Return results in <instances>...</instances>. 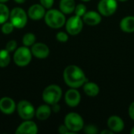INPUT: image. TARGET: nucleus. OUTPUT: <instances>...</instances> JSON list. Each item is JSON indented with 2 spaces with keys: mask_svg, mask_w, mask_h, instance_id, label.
Instances as JSON below:
<instances>
[{
  "mask_svg": "<svg viewBox=\"0 0 134 134\" xmlns=\"http://www.w3.org/2000/svg\"><path fill=\"white\" fill-rule=\"evenodd\" d=\"M10 63L9 52L5 49L0 50V68H5Z\"/></svg>",
  "mask_w": 134,
  "mask_h": 134,
  "instance_id": "21",
  "label": "nucleus"
},
{
  "mask_svg": "<svg viewBox=\"0 0 134 134\" xmlns=\"http://www.w3.org/2000/svg\"><path fill=\"white\" fill-rule=\"evenodd\" d=\"M56 38L58 42H66L68 40V35L66 32L64 31H60L57 34Z\"/></svg>",
  "mask_w": 134,
  "mask_h": 134,
  "instance_id": "27",
  "label": "nucleus"
},
{
  "mask_svg": "<svg viewBox=\"0 0 134 134\" xmlns=\"http://www.w3.org/2000/svg\"><path fill=\"white\" fill-rule=\"evenodd\" d=\"M10 22L16 28H23L27 21V15L26 12L20 7H15L9 13Z\"/></svg>",
  "mask_w": 134,
  "mask_h": 134,
  "instance_id": "6",
  "label": "nucleus"
},
{
  "mask_svg": "<svg viewBox=\"0 0 134 134\" xmlns=\"http://www.w3.org/2000/svg\"><path fill=\"white\" fill-rule=\"evenodd\" d=\"M53 107H52V111H54V112H58L59 111H60V105L57 103V104H53L52 105Z\"/></svg>",
  "mask_w": 134,
  "mask_h": 134,
  "instance_id": "32",
  "label": "nucleus"
},
{
  "mask_svg": "<svg viewBox=\"0 0 134 134\" xmlns=\"http://www.w3.org/2000/svg\"><path fill=\"white\" fill-rule=\"evenodd\" d=\"M74 12H75V14L76 16H80V17L82 18V16H83L85 15V13L87 12L86 5H84V4H82V3H80V4L76 5Z\"/></svg>",
  "mask_w": 134,
  "mask_h": 134,
  "instance_id": "24",
  "label": "nucleus"
},
{
  "mask_svg": "<svg viewBox=\"0 0 134 134\" xmlns=\"http://www.w3.org/2000/svg\"><path fill=\"white\" fill-rule=\"evenodd\" d=\"M64 82L71 88H79L87 82L84 71L76 65H68L63 74Z\"/></svg>",
  "mask_w": 134,
  "mask_h": 134,
  "instance_id": "1",
  "label": "nucleus"
},
{
  "mask_svg": "<svg viewBox=\"0 0 134 134\" xmlns=\"http://www.w3.org/2000/svg\"><path fill=\"white\" fill-rule=\"evenodd\" d=\"M129 115L131 118V119L134 121V101L130 104L129 107Z\"/></svg>",
  "mask_w": 134,
  "mask_h": 134,
  "instance_id": "31",
  "label": "nucleus"
},
{
  "mask_svg": "<svg viewBox=\"0 0 134 134\" xmlns=\"http://www.w3.org/2000/svg\"><path fill=\"white\" fill-rule=\"evenodd\" d=\"M35 39H36V37L33 33H27L24 35L22 42H23L24 46L28 47V46H31L35 44Z\"/></svg>",
  "mask_w": 134,
  "mask_h": 134,
  "instance_id": "23",
  "label": "nucleus"
},
{
  "mask_svg": "<svg viewBox=\"0 0 134 134\" xmlns=\"http://www.w3.org/2000/svg\"><path fill=\"white\" fill-rule=\"evenodd\" d=\"M118 8L117 0H100L97 9L98 12L103 16H110L113 15Z\"/></svg>",
  "mask_w": 134,
  "mask_h": 134,
  "instance_id": "9",
  "label": "nucleus"
},
{
  "mask_svg": "<svg viewBox=\"0 0 134 134\" xmlns=\"http://www.w3.org/2000/svg\"><path fill=\"white\" fill-rule=\"evenodd\" d=\"M108 127L114 133L122 132L125 128L124 121L118 115H112L108 119Z\"/></svg>",
  "mask_w": 134,
  "mask_h": 134,
  "instance_id": "11",
  "label": "nucleus"
},
{
  "mask_svg": "<svg viewBox=\"0 0 134 134\" xmlns=\"http://www.w3.org/2000/svg\"><path fill=\"white\" fill-rule=\"evenodd\" d=\"M38 133L37 125L30 120H26L22 122L16 129V134H36Z\"/></svg>",
  "mask_w": 134,
  "mask_h": 134,
  "instance_id": "13",
  "label": "nucleus"
},
{
  "mask_svg": "<svg viewBox=\"0 0 134 134\" xmlns=\"http://www.w3.org/2000/svg\"><path fill=\"white\" fill-rule=\"evenodd\" d=\"M46 8L43 7L41 4H34L32 5L27 11V16L33 20H41L45 16Z\"/></svg>",
  "mask_w": 134,
  "mask_h": 134,
  "instance_id": "14",
  "label": "nucleus"
},
{
  "mask_svg": "<svg viewBox=\"0 0 134 134\" xmlns=\"http://www.w3.org/2000/svg\"><path fill=\"white\" fill-rule=\"evenodd\" d=\"M31 53L38 59H45L49 54V47L42 42L35 43L31 46Z\"/></svg>",
  "mask_w": 134,
  "mask_h": 134,
  "instance_id": "12",
  "label": "nucleus"
},
{
  "mask_svg": "<svg viewBox=\"0 0 134 134\" xmlns=\"http://www.w3.org/2000/svg\"><path fill=\"white\" fill-rule=\"evenodd\" d=\"M130 133H131V134H134V126L131 129V131H130Z\"/></svg>",
  "mask_w": 134,
  "mask_h": 134,
  "instance_id": "35",
  "label": "nucleus"
},
{
  "mask_svg": "<svg viewBox=\"0 0 134 134\" xmlns=\"http://www.w3.org/2000/svg\"><path fill=\"white\" fill-rule=\"evenodd\" d=\"M84 132L87 134H97L98 133V129L94 125H87L83 128Z\"/></svg>",
  "mask_w": 134,
  "mask_h": 134,
  "instance_id": "26",
  "label": "nucleus"
},
{
  "mask_svg": "<svg viewBox=\"0 0 134 134\" xmlns=\"http://www.w3.org/2000/svg\"><path fill=\"white\" fill-rule=\"evenodd\" d=\"M45 22L51 28L57 29L62 27L66 23L64 13L57 9H49L45 14Z\"/></svg>",
  "mask_w": 134,
  "mask_h": 134,
  "instance_id": "2",
  "label": "nucleus"
},
{
  "mask_svg": "<svg viewBox=\"0 0 134 134\" xmlns=\"http://www.w3.org/2000/svg\"><path fill=\"white\" fill-rule=\"evenodd\" d=\"M83 91L88 97H94L99 94L100 87L97 83L87 81L83 85Z\"/></svg>",
  "mask_w": 134,
  "mask_h": 134,
  "instance_id": "18",
  "label": "nucleus"
},
{
  "mask_svg": "<svg viewBox=\"0 0 134 134\" xmlns=\"http://www.w3.org/2000/svg\"><path fill=\"white\" fill-rule=\"evenodd\" d=\"M14 26L11 22H5L2 27V32L5 35H9L13 32Z\"/></svg>",
  "mask_w": 134,
  "mask_h": 134,
  "instance_id": "25",
  "label": "nucleus"
},
{
  "mask_svg": "<svg viewBox=\"0 0 134 134\" xmlns=\"http://www.w3.org/2000/svg\"><path fill=\"white\" fill-rule=\"evenodd\" d=\"M31 51L27 46L19 47L13 54V61L19 67H25L31 60Z\"/></svg>",
  "mask_w": 134,
  "mask_h": 134,
  "instance_id": "5",
  "label": "nucleus"
},
{
  "mask_svg": "<svg viewBox=\"0 0 134 134\" xmlns=\"http://www.w3.org/2000/svg\"><path fill=\"white\" fill-rule=\"evenodd\" d=\"M82 2H89V1H90V0H82Z\"/></svg>",
  "mask_w": 134,
  "mask_h": 134,
  "instance_id": "38",
  "label": "nucleus"
},
{
  "mask_svg": "<svg viewBox=\"0 0 134 134\" xmlns=\"http://www.w3.org/2000/svg\"><path fill=\"white\" fill-rule=\"evenodd\" d=\"M7 1H9V0H0V2H1V3H4V2H7Z\"/></svg>",
  "mask_w": 134,
  "mask_h": 134,
  "instance_id": "36",
  "label": "nucleus"
},
{
  "mask_svg": "<svg viewBox=\"0 0 134 134\" xmlns=\"http://www.w3.org/2000/svg\"><path fill=\"white\" fill-rule=\"evenodd\" d=\"M100 133L101 134H113L114 133V132H112L111 130L108 129V130H104L101 131V132H100Z\"/></svg>",
  "mask_w": 134,
  "mask_h": 134,
  "instance_id": "33",
  "label": "nucleus"
},
{
  "mask_svg": "<svg viewBox=\"0 0 134 134\" xmlns=\"http://www.w3.org/2000/svg\"><path fill=\"white\" fill-rule=\"evenodd\" d=\"M75 0H60V10L64 14H70L75 11Z\"/></svg>",
  "mask_w": 134,
  "mask_h": 134,
  "instance_id": "20",
  "label": "nucleus"
},
{
  "mask_svg": "<svg viewBox=\"0 0 134 134\" xmlns=\"http://www.w3.org/2000/svg\"><path fill=\"white\" fill-rule=\"evenodd\" d=\"M18 115L24 120H30L35 115L34 106L27 100H20L16 107Z\"/></svg>",
  "mask_w": 134,
  "mask_h": 134,
  "instance_id": "8",
  "label": "nucleus"
},
{
  "mask_svg": "<svg viewBox=\"0 0 134 134\" xmlns=\"http://www.w3.org/2000/svg\"><path fill=\"white\" fill-rule=\"evenodd\" d=\"M62 97V90L57 85L47 86L42 93V100L49 105H53L59 102Z\"/></svg>",
  "mask_w": 134,
  "mask_h": 134,
  "instance_id": "4",
  "label": "nucleus"
},
{
  "mask_svg": "<svg viewBox=\"0 0 134 134\" xmlns=\"http://www.w3.org/2000/svg\"><path fill=\"white\" fill-rule=\"evenodd\" d=\"M16 45H17V43H16V42L15 40H10L5 45V49L7 51H9V53L13 52V51H14L16 49Z\"/></svg>",
  "mask_w": 134,
  "mask_h": 134,
  "instance_id": "28",
  "label": "nucleus"
},
{
  "mask_svg": "<svg viewBox=\"0 0 134 134\" xmlns=\"http://www.w3.org/2000/svg\"><path fill=\"white\" fill-rule=\"evenodd\" d=\"M120 29L126 33L134 32V16H127L122 18L119 23Z\"/></svg>",
  "mask_w": 134,
  "mask_h": 134,
  "instance_id": "17",
  "label": "nucleus"
},
{
  "mask_svg": "<svg viewBox=\"0 0 134 134\" xmlns=\"http://www.w3.org/2000/svg\"><path fill=\"white\" fill-rule=\"evenodd\" d=\"M64 125L71 133H77L83 130L84 120L79 114L70 112L64 118Z\"/></svg>",
  "mask_w": 134,
  "mask_h": 134,
  "instance_id": "3",
  "label": "nucleus"
},
{
  "mask_svg": "<svg viewBox=\"0 0 134 134\" xmlns=\"http://www.w3.org/2000/svg\"><path fill=\"white\" fill-rule=\"evenodd\" d=\"M58 131H59V133L61 134H68V133H70L71 132H70V130L67 128V126L64 124V125H61L60 127H59V129H58Z\"/></svg>",
  "mask_w": 134,
  "mask_h": 134,
  "instance_id": "30",
  "label": "nucleus"
},
{
  "mask_svg": "<svg viewBox=\"0 0 134 134\" xmlns=\"http://www.w3.org/2000/svg\"><path fill=\"white\" fill-rule=\"evenodd\" d=\"M16 109V104L14 100L8 97L0 99V111L6 115H10L14 112Z\"/></svg>",
  "mask_w": 134,
  "mask_h": 134,
  "instance_id": "16",
  "label": "nucleus"
},
{
  "mask_svg": "<svg viewBox=\"0 0 134 134\" xmlns=\"http://www.w3.org/2000/svg\"><path fill=\"white\" fill-rule=\"evenodd\" d=\"M9 8L4 4L0 2V24H3L9 18Z\"/></svg>",
  "mask_w": 134,
  "mask_h": 134,
  "instance_id": "22",
  "label": "nucleus"
},
{
  "mask_svg": "<svg viewBox=\"0 0 134 134\" xmlns=\"http://www.w3.org/2000/svg\"><path fill=\"white\" fill-rule=\"evenodd\" d=\"M52 108L49 106V104H43L38 108L35 111V116L38 120L44 121L49 118L51 115Z\"/></svg>",
  "mask_w": 134,
  "mask_h": 134,
  "instance_id": "19",
  "label": "nucleus"
},
{
  "mask_svg": "<svg viewBox=\"0 0 134 134\" xmlns=\"http://www.w3.org/2000/svg\"><path fill=\"white\" fill-rule=\"evenodd\" d=\"M82 18L76 15L71 16L65 23V27L67 32L71 35H79L83 28Z\"/></svg>",
  "mask_w": 134,
  "mask_h": 134,
  "instance_id": "7",
  "label": "nucleus"
},
{
  "mask_svg": "<svg viewBox=\"0 0 134 134\" xmlns=\"http://www.w3.org/2000/svg\"><path fill=\"white\" fill-rule=\"evenodd\" d=\"M118 1H120V2H126V1H127V0H118Z\"/></svg>",
  "mask_w": 134,
  "mask_h": 134,
  "instance_id": "37",
  "label": "nucleus"
},
{
  "mask_svg": "<svg viewBox=\"0 0 134 134\" xmlns=\"http://www.w3.org/2000/svg\"><path fill=\"white\" fill-rule=\"evenodd\" d=\"M16 3H18V4H22V3H24L26 0H14Z\"/></svg>",
  "mask_w": 134,
  "mask_h": 134,
  "instance_id": "34",
  "label": "nucleus"
},
{
  "mask_svg": "<svg viewBox=\"0 0 134 134\" xmlns=\"http://www.w3.org/2000/svg\"><path fill=\"white\" fill-rule=\"evenodd\" d=\"M64 100L69 107L75 108L78 106L81 101V94L76 89L71 88L66 92Z\"/></svg>",
  "mask_w": 134,
  "mask_h": 134,
  "instance_id": "10",
  "label": "nucleus"
},
{
  "mask_svg": "<svg viewBox=\"0 0 134 134\" xmlns=\"http://www.w3.org/2000/svg\"><path fill=\"white\" fill-rule=\"evenodd\" d=\"M102 16L99 12L88 11L82 16V20L85 24L90 26H96L101 22Z\"/></svg>",
  "mask_w": 134,
  "mask_h": 134,
  "instance_id": "15",
  "label": "nucleus"
},
{
  "mask_svg": "<svg viewBox=\"0 0 134 134\" xmlns=\"http://www.w3.org/2000/svg\"><path fill=\"white\" fill-rule=\"evenodd\" d=\"M54 3V0H40V4L46 9H50Z\"/></svg>",
  "mask_w": 134,
  "mask_h": 134,
  "instance_id": "29",
  "label": "nucleus"
}]
</instances>
